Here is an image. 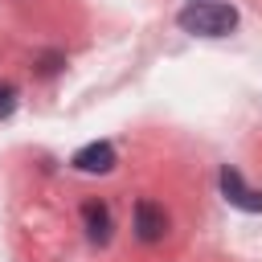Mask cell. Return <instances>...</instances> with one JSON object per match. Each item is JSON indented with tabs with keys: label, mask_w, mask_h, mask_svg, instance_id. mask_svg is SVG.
<instances>
[{
	"label": "cell",
	"mask_w": 262,
	"mask_h": 262,
	"mask_svg": "<svg viewBox=\"0 0 262 262\" xmlns=\"http://www.w3.org/2000/svg\"><path fill=\"white\" fill-rule=\"evenodd\" d=\"M16 111V94H12V86H0V119H8Z\"/></svg>",
	"instance_id": "8992f818"
},
{
	"label": "cell",
	"mask_w": 262,
	"mask_h": 262,
	"mask_svg": "<svg viewBox=\"0 0 262 262\" xmlns=\"http://www.w3.org/2000/svg\"><path fill=\"white\" fill-rule=\"evenodd\" d=\"M82 221H86V237L90 242H106L111 237V209L102 205V201H86L82 205Z\"/></svg>",
	"instance_id": "5b68a950"
},
{
	"label": "cell",
	"mask_w": 262,
	"mask_h": 262,
	"mask_svg": "<svg viewBox=\"0 0 262 262\" xmlns=\"http://www.w3.org/2000/svg\"><path fill=\"white\" fill-rule=\"evenodd\" d=\"M176 25L184 33H196V37H225L237 25V8L233 4H221V0H192V4L180 8Z\"/></svg>",
	"instance_id": "6da1fadb"
},
{
	"label": "cell",
	"mask_w": 262,
	"mask_h": 262,
	"mask_svg": "<svg viewBox=\"0 0 262 262\" xmlns=\"http://www.w3.org/2000/svg\"><path fill=\"white\" fill-rule=\"evenodd\" d=\"M135 233H139V242H160L168 233V213L156 201H139L135 205Z\"/></svg>",
	"instance_id": "277c9868"
},
{
	"label": "cell",
	"mask_w": 262,
	"mask_h": 262,
	"mask_svg": "<svg viewBox=\"0 0 262 262\" xmlns=\"http://www.w3.org/2000/svg\"><path fill=\"white\" fill-rule=\"evenodd\" d=\"M78 172H111L115 168V147L106 143V139H94V143H86V147H78L74 151V160H70Z\"/></svg>",
	"instance_id": "3957f363"
},
{
	"label": "cell",
	"mask_w": 262,
	"mask_h": 262,
	"mask_svg": "<svg viewBox=\"0 0 262 262\" xmlns=\"http://www.w3.org/2000/svg\"><path fill=\"white\" fill-rule=\"evenodd\" d=\"M188 4H192V0H188Z\"/></svg>",
	"instance_id": "52a82bcc"
},
{
	"label": "cell",
	"mask_w": 262,
	"mask_h": 262,
	"mask_svg": "<svg viewBox=\"0 0 262 262\" xmlns=\"http://www.w3.org/2000/svg\"><path fill=\"white\" fill-rule=\"evenodd\" d=\"M221 192H225V201H229L233 209H242V213H262V192L250 188L237 168H221Z\"/></svg>",
	"instance_id": "7a4b0ae2"
}]
</instances>
